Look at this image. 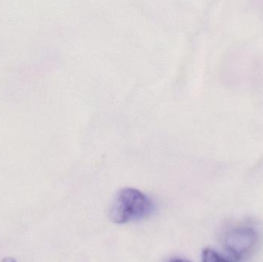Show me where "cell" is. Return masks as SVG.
<instances>
[{"label": "cell", "instance_id": "1", "mask_svg": "<svg viewBox=\"0 0 263 262\" xmlns=\"http://www.w3.org/2000/svg\"><path fill=\"white\" fill-rule=\"evenodd\" d=\"M154 205L145 194L133 188L121 189L109 209V218L116 224H125L146 218L153 212Z\"/></svg>", "mask_w": 263, "mask_h": 262}, {"label": "cell", "instance_id": "2", "mask_svg": "<svg viewBox=\"0 0 263 262\" xmlns=\"http://www.w3.org/2000/svg\"><path fill=\"white\" fill-rule=\"evenodd\" d=\"M257 243V232L251 228L233 229L225 237L226 249L236 259L250 255Z\"/></svg>", "mask_w": 263, "mask_h": 262}, {"label": "cell", "instance_id": "3", "mask_svg": "<svg viewBox=\"0 0 263 262\" xmlns=\"http://www.w3.org/2000/svg\"><path fill=\"white\" fill-rule=\"evenodd\" d=\"M202 262H230L213 249H205L202 252Z\"/></svg>", "mask_w": 263, "mask_h": 262}, {"label": "cell", "instance_id": "4", "mask_svg": "<svg viewBox=\"0 0 263 262\" xmlns=\"http://www.w3.org/2000/svg\"><path fill=\"white\" fill-rule=\"evenodd\" d=\"M166 262H192L189 260L183 259V258H173V259L168 260Z\"/></svg>", "mask_w": 263, "mask_h": 262}, {"label": "cell", "instance_id": "5", "mask_svg": "<svg viewBox=\"0 0 263 262\" xmlns=\"http://www.w3.org/2000/svg\"><path fill=\"white\" fill-rule=\"evenodd\" d=\"M0 262H17L13 258H11V257H6V258H3V259L0 261Z\"/></svg>", "mask_w": 263, "mask_h": 262}]
</instances>
